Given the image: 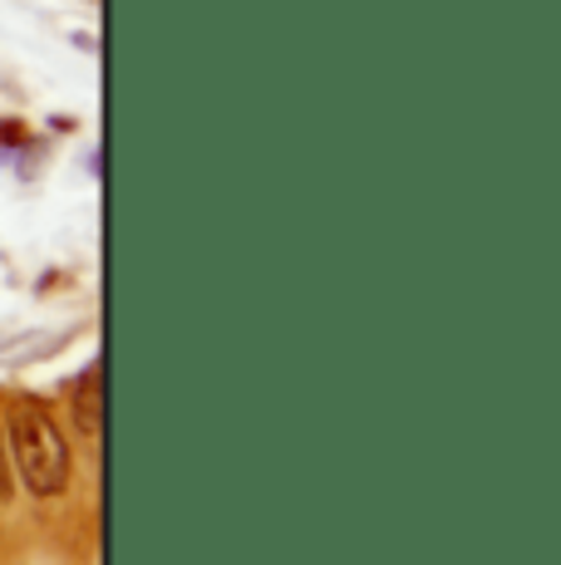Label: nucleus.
I'll return each mask as SVG.
<instances>
[{"instance_id": "f257e3e1", "label": "nucleus", "mask_w": 561, "mask_h": 565, "mask_svg": "<svg viewBox=\"0 0 561 565\" xmlns=\"http://www.w3.org/2000/svg\"><path fill=\"white\" fill-rule=\"evenodd\" d=\"M0 423L10 428V458H15L20 482L35 497H60L70 487V443L50 408L40 398H10Z\"/></svg>"}, {"instance_id": "f03ea898", "label": "nucleus", "mask_w": 561, "mask_h": 565, "mask_svg": "<svg viewBox=\"0 0 561 565\" xmlns=\"http://www.w3.org/2000/svg\"><path fill=\"white\" fill-rule=\"evenodd\" d=\"M74 423H80V433L99 438V428H104V374H99V364H94L89 374L80 379V388H74Z\"/></svg>"}, {"instance_id": "7ed1b4c3", "label": "nucleus", "mask_w": 561, "mask_h": 565, "mask_svg": "<svg viewBox=\"0 0 561 565\" xmlns=\"http://www.w3.org/2000/svg\"><path fill=\"white\" fill-rule=\"evenodd\" d=\"M15 497V477H10V448H6V423H0V502Z\"/></svg>"}]
</instances>
